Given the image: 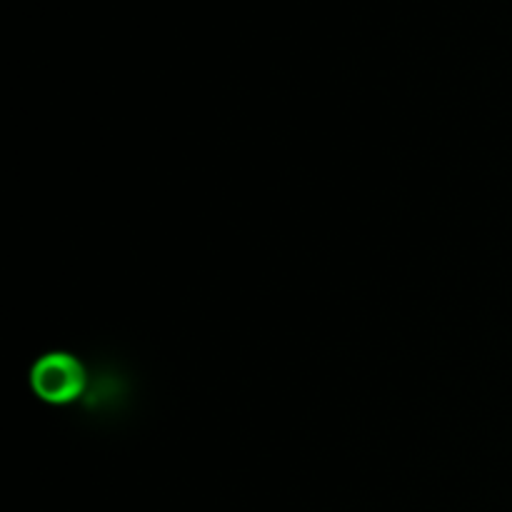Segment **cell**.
Masks as SVG:
<instances>
[{
  "label": "cell",
  "instance_id": "6da1fadb",
  "mask_svg": "<svg viewBox=\"0 0 512 512\" xmlns=\"http://www.w3.org/2000/svg\"><path fill=\"white\" fill-rule=\"evenodd\" d=\"M30 385H33L35 395L48 403H70L83 393L85 370L73 355L50 353L33 365Z\"/></svg>",
  "mask_w": 512,
  "mask_h": 512
}]
</instances>
